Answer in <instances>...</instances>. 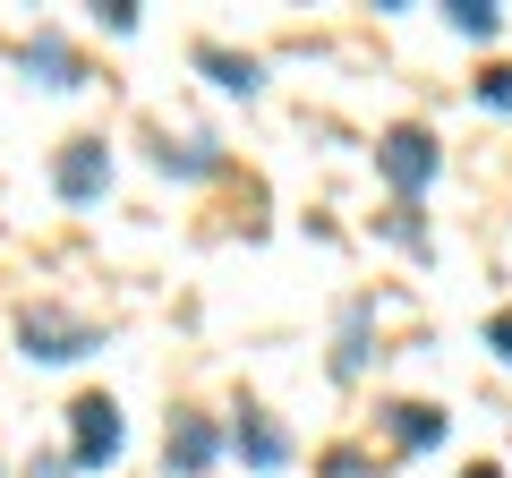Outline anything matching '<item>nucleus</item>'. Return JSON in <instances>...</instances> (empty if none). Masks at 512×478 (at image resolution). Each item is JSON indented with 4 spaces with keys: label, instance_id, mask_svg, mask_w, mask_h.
<instances>
[{
    "label": "nucleus",
    "instance_id": "nucleus-11",
    "mask_svg": "<svg viewBox=\"0 0 512 478\" xmlns=\"http://www.w3.org/2000/svg\"><path fill=\"white\" fill-rule=\"evenodd\" d=\"M470 478H495V470H470Z\"/></svg>",
    "mask_w": 512,
    "mask_h": 478
},
{
    "label": "nucleus",
    "instance_id": "nucleus-3",
    "mask_svg": "<svg viewBox=\"0 0 512 478\" xmlns=\"http://www.w3.org/2000/svg\"><path fill=\"white\" fill-rule=\"evenodd\" d=\"M103 146H94V137H77L69 146V163H60V197H94V188H103Z\"/></svg>",
    "mask_w": 512,
    "mask_h": 478
},
{
    "label": "nucleus",
    "instance_id": "nucleus-9",
    "mask_svg": "<svg viewBox=\"0 0 512 478\" xmlns=\"http://www.w3.org/2000/svg\"><path fill=\"white\" fill-rule=\"evenodd\" d=\"M487 342H495V359H512V316H495V325H487Z\"/></svg>",
    "mask_w": 512,
    "mask_h": 478
},
{
    "label": "nucleus",
    "instance_id": "nucleus-5",
    "mask_svg": "<svg viewBox=\"0 0 512 478\" xmlns=\"http://www.w3.org/2000/svg\"><path fill=\"white\" fill-rule=\"evenodd\" d=\"M171 461H180V470H205V461H214V427H197V419H188L180 436H171Z\"/></svg>",
    "mask_w": 512,
    "mask_h": 478
},
{
    "label": "nucleus",
    "instance_id": "nucleus-8",
    "mask_svg": "<svg viewBox=\"0 0 512 478\" xmlns=\"http://www.w3.org/2000/svg\"><path fill=\"white\" fill-rule=\"evenodd\" d=\"M453 26H461V35H495V9H487V0H461Z\"/></svg>",
    "mask_w": 512,
    "mask_h": 478
},
{
    "label": "nucleus",
    "instance_id": "nucleus-2",
    "mask_svg": "<svg viewBox=\"0 0 512 478\" xmlns=\"http://www.w3.org/2000/svg\"><path fill=\"white\" fill-rule=\"evenodd\" d=\"M384 171H393L402 188H419L427 171H436V146H427L419 129H393V137H384Z\"/></svg>",
    "mask_w": 512,
    "mask_h": 478
},
{
    "label": "nucleus",
    "instance_id": "nucleus-4",
    "mask_svg": "<svg viewBox=\"0 0 512 478\" xmlns=\"http://www.w3.org/2000/svg\"><path fill=\"white\" fill-rule=\"evenodd\" d=\"M26 350H35V359H77L86 333H77V325H52V316H26Z\"/></svg>",
    "mask_w": 512,
    "mask_h": 478
},
{
    "label": "nucleus",
    "instance_id": "nucleus-10",
    "mask_svg": "<svg viewBox=\"0 0 512 478\" xmlns=\"http://www.w3.org/2000/svg\"><path fill=\"white\" fill-rule=\"evenodd\" d=\"M478 94H487V103H512V69H495V77H487Z\"/></svg>",
    "mask_w": 512,
    "mask_h": 478
},
{
    "label": "nucleus",
    "instance_id": "nucleus-6",
    "mask_svg": "<svg viewBox=\"0 0 512 478\" xmlns=\"http://www.w3.org/2000/svg\"><path fill=\"white\" fill-rule=\"evenodd\" d=\"M393 419H402V427H393V436H402L410 453H419V444H436V436H444V427H436V410H393Z\"/></svg>",
    "mask_w": 512,
    "mask_h": 478
},
{
    "label": "nucleus",
    "instance_id": "nucleus-1",
    "mask_svg": "<svg viewBox=\"0 0 512 478\" xmlns=\"http://www.w3.org/2000/svg\"><path fill=\"white\" fill-rule=\"evenodd\" d=\"M111 453H120V410H111V402H77V461L103 470Z\"/></svg>",
    "mask_w": 512,
    "mask_h": 478
},
{
    "label": "nucleus",
    "instance_id": "nucleus-7",
    "mask_svg": "<svg viewBox=\"0 0 512 478\" xmlns=\"http://www.w3.org/2000/svg\"><path fill=\"white\" fill-rule=\"evenodd\" d=\"M248 461H256V470H274V461H282V436H274V427L248 419Z\"/></svg>",
    "mask_w": 512,
    "mask_h": 478
}]
</instances>
